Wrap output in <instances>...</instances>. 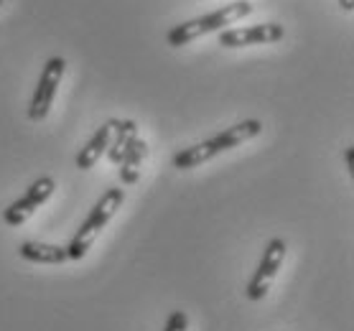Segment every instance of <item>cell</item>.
I'll return each instance as SVG.
<instances>
[{
	"label": "cell",
	"mask_w": 354,
	"mask_h": 331,
	"mask_svg": "<svg viewBox=\"0 0 354 331\" xmlns=\"http://www.w3.org/2000/svg\"><path fill=\"white\" fill-rule=\"evenodd\" d=\"M250 13H252V3H250V0H234V3H230L225 8L207 13V16H199V18H194V21L174 26V28L166 33V44H169V46H186V44H192L194 39H199V36H207V33H214V31H225V26L237 23V21H242V18L250 16Z\"/></svg>",
	"instance_id": "7a4b0ae2"
},
{
	"label": "cell",
	"mask_w": 354,
	"mask_h": 331,
	"mask_svg": "<svg viewBox=\"0 0 354 331\" xmlns=\"http://www.w3.org/2000/svg\"><path fill=\"white\" fill-rule=\"evenodd\" d=\"M64 72H66L64 57H51L46 62V66L41 69L39 84H36V92H33V100H31V110H28V117H31L33 122H41L48 115Z\"/></svg>",
	"instance_id": "277c9868"
},
{
	"label": "cell",
	"mask_w": 354,
	"mask_h": 331,
	"mask_svg": "<svg viewBox=\"0 0 354 331\" xmlns=\"http://www.w3.org/2000/svg\"><path fill=\"white\" fill-rule=\"evenodd\" d=\"M286 250H288V245H286V240H281V237H273V240L266 245V252H263V258H260L258 270H255V275H252L250 283L245 285V296H248L250 301L266 299V293H268V288H270V283H273L275 273L281 270Z\"/></svg>",
	"instance_id": "5b68a950"
},
{
	"label": "cell",
	"mask_w": 354,
	"mask_h": 331,
	"mask_svg": "<svg viewBox=\"0 0 354 331\" xmlns=\"http://www.w3.org/2000/svg\"><path fill=\"white\" fill-rule=\"evenodd\" d=\"M339 8L346 10V13H352V10H354V0H339Z\"/></svg>",
	"instance_id": "5bb4252c"
},
{
	"label": "cell",
	"mask_w": 354,
	"mask_h": 331,
	"mask_svg": "<svg viewBox=\"0 0 354 331\" xmlns=\"http://www.w3.org/2000/svg\"><path fill=\"white\" fill-rule=\"evenodd\" d=\"M344 161H346V171H349V173H354V148H346Z\"/></svg>",
	"instance_id": "4fadbf2b"
},
{
	"label": "cell",
	"mask_w": 354,
	"mask_h": 331,
	"mask_svg": "<svg viewBox=\"0 0 354 331\" xmlns=\"http://www.w3.org/2000/svg\"><path fill=\"white\" fill-rule=\"evenodd\" d=\"M122 202H125V191H122V189H107L105 194L97 199V204L92 207V211H89V217L82 222V227L72 237V243L66 245L69 260H82L87 255V250L97 240V234L105 229L107 222L115 217V211L122 207Z\"/></svg>",
	"instance_id": "3957f363"
},
{
	"label": "cell",
	"mask_w": 354,
	"mask_h": 331,
	"mask_svg": "<svg viewBox=\"0 0 354 331\" xmlns=\"http://www.w3.org/2000/svg\"><path fill=\"white\" fill-rule=\"evenodd\" d=\"M107 125H110V130L115 133V140H110V146H107L105 153L113 163H120L128 143L138 135V125H136V120H107Z\"/></svg>",
	"instance_id": "8fae6325"
},
{
	"label": "cell",
	"mask_w": 354,
	"mask_h": 331,
	"mask_svg": "<svg viewBox=\"0 0 354 331\" xmlns=\"http://www.w3.org/2000/svg\"><path fill=\"white\" fill-rule=\"evenodd\" d=\"M186 326H189V316H186L184 311H174V314L169 316L163 331H186Z\"/></svg>",
	"instance_id": "7c38bea8"
},
{
	"label": "cell",
	"mask_w": 354,
	"mask_h": 331,
	"mask_svg": "<svg viewBox=\"0 0 354 331\" xmlns=\"http://www.w3.org/2000/svg\"><path fill=\"white\" fill-rule=\"evenodd\" d=\"M260 133H263V122L260 120L237 122V125L225 128L222 133H217V135L209 138V140H204V143H196V146H192V148L178 151V153L174 155V166L181 171L196 169V166H201V163L212 161L214 155L225 153V151H230V148H237L240 143L260 135Z\"/></svg>",
	"instance_id": "6da1fadb"
},
{
	"label": "cell",
	"mask_w": 354,
	"mask_h": 331,
	"mask_svg": "<svg viewBox=\"0 0 354 331\" xmlns=\"http://www.w3.org/2000/svg\"><path fill=\"white\" fill-rule=\"evenodd\" d=\"M18 255L28 263H39V265H62L69 260L66 247L59 245H46V243H24L18 245Z\"/></svg>",
	"instance_id": "ba28073f"
},
{
	"label": "cell",
	"mask_w": 354,
	"mask_h": 331,
	"mask_svg": "<svg viewBox=\"0 0 354 331\" xmlns=\"http://www.w3.org/2000/svg\"><path fill=\"white\" fill-rule=\"evenodd\" d=\"M54 189H57V184H54V178L51 176L36 178V181L28 186V191L3 211V222H6L8 227H21L26 219L31 217L33 211L39 209L41 204L46 202L48 196L54 194Z\"/></svg>",
	"instance_id": "8992f818"
},
{
	"label": "cell",
	"mask_w": 354,
	"mask_h": 331,
	"mask_svg": "<svg viewBox=\"0 0 354 331\" xmlns=\"http://www.w3.org/2000/svg\"><path fill=\"white\" fill-rule=\"evenodd\" d=\"M3 3H6V0H0V6H3Z\"/></svg>",
	"instance_id": "9a60e30c"
},
{
	"label": "cell",
	"mask_w": 354,
	"mask_h": 331,
	"mask_svg": "<svg viewBox=\"0 0 354 331\" xmlns=\"http://www.w3.org/2000/svg\"><path fill=\"white\" fill-rule=\"evenodd\" d=\"M145 153H148V146H145L143 138H133L128 143V148H125V153H122L120 158V181L122 184H136L138 176H140V163H143Z\"/></svg>",
	"instance_id": "9c48e42d"
},
{
	"label": "cell",
	"mask_w": 354,
	"mask_h": 331,
	"mask_svg": "<svg viewBox=\"0 0 354 331\" xmlns=\"http://www.w3.org/2000/svg\"><path fill=\"white\" fill-rule=\"evenodd\" d=\"M283 36H286V28L281 23L225 28V31H219V46H225V49H242V46H255V44H275Z\"/></svg>",
	"instance_id": "52a82bcc"
},
{
	"label": "cell",
	"mask_w": 354,
	"mask_h": 331,
	"mask_svg": "<svg viewBox=\"0 0 354 331\" xmlns=\"http://www.w3.org/2000/svg\"><path fill=\"white\" fill-rule=\"evenodd\" d=\"M110 140H113V130H110V125L105 122L102 128H97V133L92 135V140H89L87 146L80 151V155H77V169L80 171L92 169V166L100 161V155L107 151Z\"/></svg>",
	"instance_id": "30bf717a"
}]
</instances>
